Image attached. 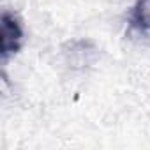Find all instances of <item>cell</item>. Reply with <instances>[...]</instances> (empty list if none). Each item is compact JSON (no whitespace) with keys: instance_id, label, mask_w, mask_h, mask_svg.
I'll return each mask as SVG.
<instances>
[{"instance_id":"6da1fadb","label":"cell","mask_w":150,"mask_h":150,"mask_svg":"<svg viewBox=\"0 0 150 150\" xmlns=\"http://www.w3.org/2000/svg\"><path fill=\"white\" fill-rule=\"evenodd\" d=\"M21 41H23V30L20 21L13 14L4 13L2 20H0V42H2L0 55H2V62H7L11 55L18 53Z\"/></svg>"},{"instance_id":"7a4b0ae2","label":"cell","mask_w":150,"mask_h":150,"mask_svg":"<svg viewBox=\"0 0 150 150\" xmlns=\"http://www.w3.org/2000/svg\"><path fill=\"white\" fill-rule=\"evenodd\" d=\"M129 28L138 34L150 32V0H136L129 14Z\"/></svg>"}]
</instances>
